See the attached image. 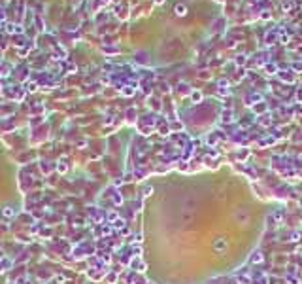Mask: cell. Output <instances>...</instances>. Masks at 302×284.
Here are the masks:
<instances>
[{
  "label": "cell",
  "instance_id": "obj_1",
  "mask_svg": "<svg viewBox=\"0 0 302 284\" xmlns=\"http://www.w3.org/2000/svg\"><path fill=\"white\" fill-rule=\"evenodd\" d=\"M278 40H280V28H270L266 32V36H264L266 46H272V44H276Z\"/></svg>",
  "mask_w": 302,
  "mask_h": 284
},
{
  "label": "cell",
  "instance_id": "obj_2",
  "mask_svg": "<svg viewBox=\"0 0 302 284\" xmlns=\"http://www.w3.org/2000/svg\"><path fill=\"white\" fill-rule=\"evenodd\" d=\"M278 76H280L283 82H287V83H291V82L295 80V74H293V70H280V72H278Z\"/></svg>",
  "mask_w": 302,
  "mask_h": 284
},
{
  "label": "cell",
  "instance_id": "obj_3",
  "mask_svg": "<svg viewBox=\"0 0 302 284\" xmlns=\"http://www.w3.org/2000/svg\"><path fill=\"white\" fill-rule=\"evenodd\" d=\"M217 85H219V89H217L219 95H229V93H231V89H229V82H226V80H219Z\"/></svg>",
  "mask_w": 302,
  "mask_h": 284
},
{
  "label": "cell",
  "instance_id": "obj_4",
  "mask_svg": "<svg viewBox=\"0 0 302 284\" xmlns=\"http://www.w3.org/2000/svg\"><path fill=\"white\" fill-rule=\"evenodd\" d=\"M174 11H176V15H178V17H185L189 10H187V6H185V4H178V6L174 8Z\"/></svg>",
  "mask_w": 302,
  "mask_h": 284
},
{
  "label": "cell",
  "instance_id": "obj_5",
  "mask_svg": "<svg viewBox=\"0 0 302 284\" xmlns=\"http://www.w3.org/2000/svg\"><path fill=\"white\" fill-rule=\"evenodd\" d=\"M232 119H234V117H232V110H225V112L221 114V121H223V123H229V121H232Z\"/></svg>",
  "mask_w": 302,
  "mask_h": 284
},
{
  "label": "cell",
  "instance_id": "obj_6",
  "mask_svg": "<svg viewBox=\"0 0 302 284\" xmlns=\"http://www.w3.org/2000/svg\"><path fill=\"white\" fill-rule=\"evenodd\" d=\"M264 70H266V74H278V66L274 63H266L264 65Z\"/></svg>",
  "mask_w": 302,
  "mask_h": 284
},
{
  "label": "cell",
  "instance_id": "obj_7",
  "mask_svg": "<svg viewBox=\"0 0 302 284\" xmlns=\"http://www.w3.org/2000/svg\"><path fill=\"white\" fill-rule=\"evenodd\" d=\"M246 100H247V104H249V106H253V104H255V102H261V95H257V93H253V95H249V97H247Z\"/></svg>",
  "mask_w": 302,
  "mask_h": 284
},
{
  "label": "cell",
  "instance_id": "obj_8",
  "mask_svg": "<svg viewBox=\"0 0 302 284\" xmlns=\"http://www.w3.org/2000/svg\"><path fill=\"white\" fill-rule=\"evenodd\" d=\"M280 42H281V44H287V42H289V32L283 31V28H280Z\"/></svg>",
  "mask_w": 302,
  "mask_h": 284
},
{
  "label": "cell",
  "instance_id": "obj_9",
  "mask_svg": "<svg viewBox=\"0 0 302 284\" xmlns=\"http://www.w3.org/2000/svg\"><path fill=\"white\" fill-rule=\"evenodd\" d=\"M2 214H4L6 218H11V216H15V208H13V206H6L4 210H2Z\"/></svg>",
  "mask_w": 302,
  "mask_h": 284
},
{
  "label": "cell",
  "instance_id": "obj_10",
  "mask_svg": "<svg viewBox=\"0 0 302 284\" xmlns=\"http://www.w3.org/2000/svg\"><path fill=\"white\" fill-rule=\"evenodd\" d=\"M136 61L142 63V65H147V63H149V59H147L145 53H138V55H136Z\"/></svg>",
  "mask_w": 302,
  "mask_h": 284
},
{
  "label": "cell",
  "instance_id": "obj_11",
  "mask_svg": "<svg viewBox=\"0 0 302 284\" xmlns=\"http://www.w3.org/2000/svg\"><path fill=\"white\" fill-rule=\"evenodd\" d=\"M251 261H253V263H259V261H263V254H261V252H255L253 256H251Z\"/></svg>",
  "mask_w": 302,
  "mask_h": 284
},
{
  "label": "cell",
  "instance_id": "obj_12",
  "mask_svg": "<svg viewBox=\"0 0 302 284\" xmlns=\"http://www.w3.org/2000/svg\"><path fill=\"white\" fill-rule=\"evenodd\" d=\"M217 250H223L225 248V241H223V239H219V241H215V244H214Z\"/></svg>",
  "mask_w": 302,
  "mask_h": 284
},
{
  "label": "cell",
  "instance_id": "obj_13",
  "mask_svg": "<svg viewBox=\"0 0 302 284\" xmlns=\"http://www.w3.org/2000/svg\"><path fill=\"white\" fill-rule=\"evenodd\" d=\"M261 123H263V125H270V123H272V119H270V116H263V119H261Z\"/></svg>",
  "mask_w": 302,
  "mask_h": 284
},
{
  "label": "cell",
  "instance_id": "obj_14",
  "mask_svg": "<svg viewBox=\"0 0 302 284\" xmlns=\"http://www.w3.org/2000/svg\"><path fill=\"white\" fill-rule=\"evenodd\" d=\"M291 70H296V72L302 70V63H293V65H291Z\"/></svg>",
  "mask_w": 302,
  "mask_h": 284
},
{
  "label": "cell",
  "instance_id": "obj_15",
  "mask_svg": "<svg viewBox=\"0 0 302 284\" xmlns=\"http://www.w3.org/2000/svg\"><path fill=\"white\" fill-rule=\"evenodd\" d=\"M202 99V95H200V91H193V100L196 102V100H200Z\"/></svg>",
  "mask_w": 302,
  "mask_h": 284
},
{
  "label": "cell",
  "instance_id": "obj_16",
  "mask_svg": "<svg viewBox=\"0 0 302 284\" xmlns=\"http://www.w3.org/2000/svg\"><path fill=\"white\" fill-rule=\"evenodd\" d=\"M244 63H246L244 55H238V57H236V65H244Z\"/></svg>",
  "mask_w": 302,
  "mask_h": 284
},
{
  "label": "cell",
  "instance_id": "obj_17",
  "mask_svg": "<svg viewBox=\"0 0 302 284\" xmlns=\"http://www.w3.org/2000/svg\"><path fill=\"white\" fill-rule=\"evenodd\" d=\"M261 17H263V19H264V21H268V19H270V13H268V11H266V10H264V11H263V13H261Z\"/></svg>",
  "mask_w": 302,
  "mask_h": 284
},
{
  "label": "cell",
  "instance_id": "obj_18",
  "mask_svg": "<svg viewBox=\"0 0 302 284\" xmlns=\"http://www.w3.org/2000/svg\"><path fill=\"white\" fill-rule=\"evenodd\" d=\"M104 51H108V53H117L119 49H117V48H104Z\"/></svg>",
  "mask_w": 302,
  "mask_h": 284
},
{
  "label": "cell",
  "instance_id": "obj_19",
  "mask_svg": "<svg viewBox=\"0 0 302 284\" xmlns=\"http://www.w3.org/2000/svg\"><path fill=\"white\" fill-rule=\"evenodd\" d=\"M296 99H298V100H302V85L298 87V93H296Z\"/></svg>",
  "mask_w": 302,
  "mask_h": 284
},
{
  "label": "cell",
  "instance_id": "obj_20",
  "mask_svg": "<svg viewBox=\"0 0 302 284\" xmlns=\"http://www.w3.org/2000/svg\"><path fill=\"white\" fill-rule=\"evenodd\" d=\"M27 89H30V91H34V89H36V83H27Z\"/></svg>",
  "mask_w": 302,
  "mask_h": 284
},
{
  "label": "cell",
  "instance_id": "obj_21",
  "mask_svg": "<svg viewBox=\"0 0 302 284\" xmlns=\"http://www.w3.org/2000/svg\"><path fill=\"white\" fill-rule=\"evenodd\" d=\"M59 171H60V172H64V171H66V165H63V163H60V165H59Z\"/></svg>",
  "mask_w": 302,
  "mask_h": 284
},
{
  "label": "cell",
  "instance_id": "obj_22",
  "mask_svg": "<svg viewBox=\"0 0 302 284\" xmlns=\"http://www.w3.org/2000/svg\"><path fill=\"white\" fill-rule=\"evenodd\" d=\"M104 2H106V0H104Z\"/></svg>",
  "mask_w": 302,
  "mask_h": 284
}]
</instances>
